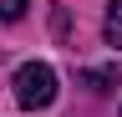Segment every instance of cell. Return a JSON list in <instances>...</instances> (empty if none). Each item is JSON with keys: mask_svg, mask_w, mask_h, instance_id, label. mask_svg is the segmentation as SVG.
Returning a JSON list of instances; mask_svg holds the SVG:
<instances>
[{"mask_svg": "<svg viewBox=\"0 0 122 117\" xmlns=\"http://www.w3.org/2000/svg\"><path fill=\"white\" fill-rule=\"evenodd\" d=\"M15 102H20L25 112L51 107V102H56V71L46 61H25L20 71H15Z\"/></svg>", "mask_w": 122, "mask_h": 117, "instance_id": "1", "label": "cell"}, {"mask_svg": "<svg viewBox=\"0 0 122 117\" xmlns=\"http://www.w3.org/2000/svg\"><path fill=\"white\" fill-rule=\"evenodd\" d=\"M102 36H107V46L122 51V0H112V5H107V25H102Z\"/></svg>", "mask_w": 122, "mask_h": 117, "instance_id": "3", "label": "cell"}, {"mask_svg": "<svg viewBox=\"0 0 122 117\" xmlns=\"http://www.w3.org/2000/svg\"><path fill=\"white\" fill-rule=\"evenodd\" d=\"M81 81L92 86V92H112L122 76H117V66H92V71H81Z\"/></svg>", "mask_w": 122, "mask_h": 117, "instance_id": "2", "label": "cell"}, {"mask_svg": "<svg viewBox=\"0 0 122 117\" xmlns=\"http://www.w3.org/2000/svg\"><path fill=\"white\" fill-rule=\"evenodd\" d=\"M30 0H0V20H20Z\"/></svg>", "mask_w": 122, "mask_h": 117, "instance_id": "4", "label": "cell"}]
</instances>
